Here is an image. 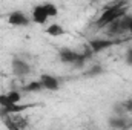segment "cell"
<instances>
[{"mask_svg": "<svg viewBox=\"0 0 132 130\" xmlns=\"http://www.w3.org/2000/svg\"><path fill=\"white\" fill-rule=\"evenodd\" d=\"M29 70H31V67H29V64H28L25 60L17 58V57L12 60V73H14V75H17V77H25V75L29 73Z\"/></svg>", "mask_w": 132, "mask_h": 130, "instance_id": "7", "label": "cell"}, {"mask_svg": "<svg viewBox=\"0 0 132 130\" xmlns=\"http://www.w3.org/2000/svg\"><path fill=\"white\" fill-rule=\"evenodd\" d=\"M40 81H42L43 87L46 90H51V92H55L60 87V80L57 77H54V75H49V73H43L40 77Z\"/></svg>", "mask_w": 132, "mask_h": 130, "instance_id": "6", "label": "cell"}, {"mask_svg": "<svg viewBox=\"0 0 132 130\" xmlns=\"http://www.w3.org/2000/svg\"><path fill=\"white\" fill-rule=\"evenodd\" d=\"M128 31H129V32L132 34V17L129 18V28H128Z\"/></svg>", "mask_w": 132, "mask_h": 130, "instance_id": "17", "label": "cell"}, {"mask_svg": "<svg viewBox=\"0 0 132 130\" xmlns=\"http://www.w3.org/2000/svg\"><path fill=\"white\" fill-rule=\"evenodd\" d=\"M8 23H9L11 26H28V25H29V18L26 17L25 12H22V11H14V12L9 14Z\"/></svg>", "mask_w": 132, "mask_h": 130, "instance_id": "5", "label": "cell"}, {"mask_svg": "<svg viewBox=\"0 0 132 130\" xmlns=\"http://www.w3.org/2000/svg\"><path fill=\"white\" fill-rule=\"evenodd\" d=\"M126 63L132 66V49L128 52V55H126Z\"/></svg>", "mask_w": 132, "mask_h": 130, "instance_id": "16", "label": "cell"}, {"mask_svg": "<svg viewBox=\"0 0 132 130\" xmlns=\"http://www.w3.org/2000/svg\"><path fill=\"white\" fill-rule=\"evenodd\" d=\"M131 126H132V124H131Z\"/></svg>", "mask_w": 132, "mask_h": 130, "instance_id": "19", "label": "cell"}, {"mask_svg": "<svg viewBox=\"0 0 132 130\" xmlns=\"http://www.w3.org/2000/svg\"><path fill=\"white\" fill-rule=\"evenodd\" d=\"M128 14V5H123V6H118V5H106V8L103 9L101 15L95 20V26L98 29L106 28L109 23H112L114 20L123 17Z\"/></svg>", "mask_w": 132, "mask_h": 130, "instance_id": "1", "label": "cell"}, {"mask_svg": "<svg viewBox=\"0 0 132 130\" xmlns=\"http://www.w3.org/2000/svg\"><path fill=\"white\" fill-rule=\"evenodd\" d=\"M31 18H32L34 23H37V25H45V23L48 22L49 15H48V12H46L45 5H37V6H34L32 12H31Z\"/></svg>", "mask_w": 132, "mask_h": 130, "instance_id": "4", "label": "cell"}, {"mask_svg": "<svg viewBox=\"0 0 132 130\" xmlns=\"http://www.w3.org/2000/svg\"><path fill=\"white\" fill-rule=\"evenodd\" d=\"M43 5H45V8H46V12H48L49 18H51V17H57L59 9H57V6H55L54 3H43Z\"/></svg>", "mask_w": 132, "mask_h": 130, "instance_id": "13", "label": "cell"}, {"mask_svg": "<svg viewBox=\"0 0 132 130\" xmlns=\"http://www.w3.org/2000/svg\"><path fill=\"white\" fill-rule=\"evenodd\" d=\"M117 110L120 113H132V99H126L121 104H118Z\"/></svg>", "mask_w": 132, "mask_h": 130, "instance_id": "12", "label": "cell"}, {"mask_svg": "<svg viewBox=\"0 0 132 130\" xmlns=\"http://www.w3.org/2000/svg\"><path fill=\"white\" fill-rule=\"evenodd\" d=\"M2 116H3V124L11 130L25 129V127H28V124H29V121H28L25 116H22L20 113H5V115H2Z\"/></svg>", "mask_w": 132, "mask_h": 130, "instance_id": "2", "label": "cell"}, {"mask_svg": "<svg viewBox=\"0 0 132 130\" xmlns=\"http://www.w3.org/2000/svg\"><path fill=\"white\" fill-rule=\"evenodd\" d=\"M101 72H103V67H101V66H94V67H91L85 75H86V77H95V75H100Z\"/></svg>", "mask_w": 132, "mask_h": 130, "instance_id": "15", "label": "cell"}, {"mask_svg": "<svg viewBox=\"0 0 132 130\" xmlns=\"http://www.w3.org/2000/svg\"><path fill=\"white\" fill-rule=\"evenodd\" d=\"M92 2H97V0H92Z\"/></svg>", "mask_w": 132, "mask_h": 130, "instance_id": "18", "label": "cell"}, {"mask_svg": "<svg viewBox=\"0 0 132 130\" xmlns=\"http://www.w3.org/2000/svg\"><path fill=\"white\" fill-rule=\"evenodd\" d=\"M46 34L51 35V37H60V35L65 34V29H63L60 25L54 23V25H49V26L46 28Z\"/></svg>", "mask_w": 132, "mask_h": 130, "instance_id": "10", "label": "cell"}, {"mask_svg": "<svg viewBox=\"0 0 132 130\" xmlns=\"http://www.w3.org/2000/svg\"><path fill=\"white\" fill-rule=\"evenodd\" d=\"M26 92H40L42 89H45L43 87V84H42V81L38 80V81H31L29 84H26L25 87H23Z\"/></svg>", "mask_w": 132, "mask_h": 130, "instance_id": "11", "label": "cell"}, {"mask_svg": "<svg viewBox=\"0 0 132 130\" xmlns=\"http://www.w3.org/2000/svg\"><path fill=\"white\" fill-rule=\"evenodd\" d=\"M59 57H60V61H62V63L74 64V61H75L77 57H78V52H75V51H72V49H68V48H63V49H60Z\"/></svg>", "mask_w": 132, "mask_h": 130, "instance_id": "8", "label": "cell"}, {"mask_svg": "<svg viewBox=\"0 0 132 130\" xmlns=\"http://www.w3.org/2000/svg\"><path fill=\"white\" fill-rule=\"evenodd\" d=\"M8 94V97L9 99L15 104V103H20V99H22V95H20V92L19 90H9V92H6Z\"/></svg>", "mask_w": 132, "mask_h": 130, "instance_id": "14", "label": "cell"}, {"mask_svg": "<svg viewBox=\"0 0 132 130\" xmlns=\"http://www.w3.org/2000/svg\"><path fill=\"white\" fill-rule=\"evenodd\" d=\"M115 43H117V41L112 40V38H94V40L89 41L88 46L91 48L92 52H101V51H104V49L114 46Z\"/></svg>", "mask_w": 132, "mask_h": 130, "instance_id": "3", "label": "cell"}, {"mask_svg": "<svg viewBox=\"0 0 132 130\" xmlns=\"http://www.w3.org/2000/svg\"><path fill=\"white\" fill-rule=\"evenodd\" d=\"M109 126L111 127H115V129H125L129 124L126 123V119L123 116H112V118H109Z\"/></svg>", "mask_w": 132, "mask_h": 130, "instance_id": "9", "label": "cell"}]
</instances>
